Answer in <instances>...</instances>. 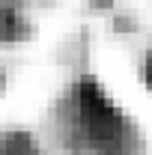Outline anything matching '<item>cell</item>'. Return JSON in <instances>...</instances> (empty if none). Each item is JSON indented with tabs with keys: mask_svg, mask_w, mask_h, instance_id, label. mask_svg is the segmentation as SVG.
Masks as SVG:
<instances>
[{
	"mask_svg": "<svg viewBox=\"0 0 152 155\" xmlns=\"http://www.w3.org/2000/svg\"><path fill=\"white\" fill-rule=\"evenodd\" d=\"M0 155H42V149L27 131H0Z\"/></svg>",
	"mask_w": 152,
	"mask_h": 155,
	"instance_id": "2",
	"label": "cell"
},
{
	"mask_svg": "<svg viewBox=\"0 0 152 155\" xmlns=\"http://www.w3.org/2000/svg\"><path fill=\"white\" fill-rule=\"evenodd\" d=\"M45 128L60 155H146L140 128L95 78H78L60 93Z\"/></svg>",
	"mask_w": 152,
	"mask_h": 155,
	"instance_id": "1",
	"label": "cell"
},
{
	"mask_svg": "<svg viewBox=\"0 0 152 155\" xmlns=\"http://www.w3.org/2000/svg\"><path fill=\"white\" fill-rule=\"evenodd\" d=\"M140 78H143V87L152 93V45L146 51V57H143V63H140Z\"/></svg>",
	"mask_w": 152,
	"mask_h": 155,
	"instance_id": "3",
	"label": "cell"
}]
</instances>
